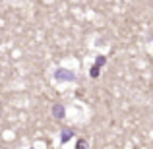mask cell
Wrapping results in <instances>:
<instances>
[{"label":"cell","instance_id":"1","mask_svg":"<svg viewBox=\"0 0 153 149\" xmlns=\"http://www.w3.org/2000/svg\"><path fill=\"white\" fill-rule=\"evenodd\" d=\"M70 138H72V130H64L62 134H60V142H62V143H66Z\"/></svg>","mask_w":153,"mask_h":149},{"label":"cell","instance_id":"2","mask_svg":"<svg viewBox=\"0 0 153 149\" xmlns=\"http://www.w3.org/2000/svg\"><path fill=\"white\" fill-rule=\"evenodd\" d=\"M54 116H58V118H62V116H64V108L60 107V105H56V107H54Z\"/></svg>","mask_w":153,"mask_h":149}]
</instances>
